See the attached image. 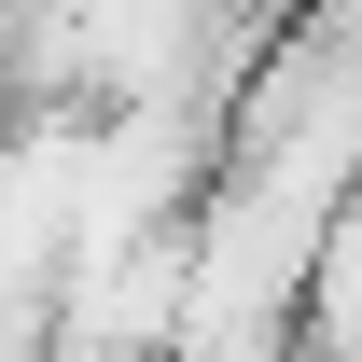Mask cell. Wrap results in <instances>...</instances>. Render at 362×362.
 <instances>
[]
</instances>
